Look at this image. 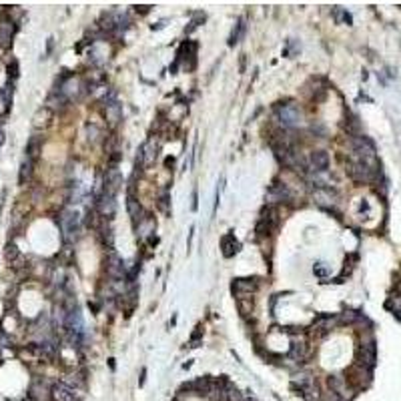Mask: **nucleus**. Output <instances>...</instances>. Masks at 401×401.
<instances>
[{
	"instance_id": "nucleus-23",
	"label": "nucleus",
	"mask_w": 401,
	"mask_h": 401,
	"mask_svg": "<svg viewBox=\"0 0 401 401\" xmlns=\"http://www.w3.org/2000/svg\"><path fill=\"white\" fill-rule=\"evenodd\" d=\"M38 150H40V139L33 137V139H30V143H28V146H26V159L35 161V157L38 155Z\"/></svg>"
},
{
	"instance_id": "nucleus-30",
	"label": "nucleus",
	"mask_w": 401,
	"mask_h": 401,
	"mask_svg": "<svg viewBox=\"0 0 401 401\" xmlns=\"http://www.w3.org/2000/svg\"><path fill=\"white\" fill-rule=\"evenodd\" d=\"M103 241H105L109 247H112V231H110V229H103Z\"/></svg>"
},
{
	"instance_id": "nucleus-36",
	"label": "nucleus",
	"mask_w": 401,
	"mask_h": 401,
	"mask_svg": "<svg viewBox=\"0 0 401 401\" xmlns=\"http://www.w3.org/2000/svg\"><path fill=\"white\" fill-rule=\"evenodd\" d=\"M247 401H255V399H253V397H251V399H247Z\"/></svg>"
},
{
	"instance_id": "nucleus-14",
	"label": "nucleus",
	"mask_w": 401,
	"mask_h": 401,
	"mask_svg": "<svg viewBox=\"0 0 401 401\" xmlns=\"http://www.w3.org/2000/svg\"><path fill=\"white\" fill-rule=\"evenodd\" d=\"M155 219L150 217V215H143L141 217V221L137 223V237H141V239H146V237H150L152 233H155Z\"/></svg>"
},
{
	"instance_id": "nucleus-25",
	"label": "nucleus",
	"mask_w": 401,
	"mask_h": 401,
	"mask_svg": "<svg viewBox=\"0 0 401 401\" xmlns=\"http://www.w3.org/2000/svg\"><path fill=\"white\" fill-rule=\"evenodd\" d=\"M4 257H6V261H8V263H14V261H18V259H20V251H18V247H16L14 243H8V245H6V249H4Z\"/></svg>"
},
{
	"instance_id": "nucleus-28",
	"label": "nucleus",
	"mask_w": 401,
	"mask_h": 401,
	"mask_svg": "<svg viewBox=\"0 0 401 401\" xmlns=\"http://www.w3.org/2000/svg\"><path fill=\"white\" fill-rule=\"evenodd\" d=\"M313 273H315L317 277H321V279H325V277L329 275V269L325 267V263H315V267H313Z\"/></svg>"
},
{
	"instance_id": "nucleus-16",
	"label": "nucleus",
	"mask_w": 401,
	"mask_h": 401,
	"mask_svg": "<svg viewBox=\"0 0 401 401\" xmlns=\"http://www.w3.org/2000/svg\"><path fill=\"white\" fill-rule=\"evenodd\" d=\"M359 363L361 367H371L375 363V347L373 343H367L359 349Z\"/></svg>"
},
{
	"instance_id": "nucleus-22",
	"label": "nucleus",
	"mask_w": 401,
	"mask_h": 401,
	"mask_svg": "<svg viewBox=\"0 0 401 401\" xmlns=\"http://www.w3.org/2000/svg\"><path fill=\"white\" fill-rule=\"evenodd\" d=\"M30 177H33V161H30V159H24V163L20 165V175H18L20 184H24Z\"/></svg>"
},
{
	"instance_id": "nucleus-29",
	"label": "nucleus",
	"mask_w": 401,
	"mask_h": 401,
	"mask_svg": "<svg viewBox=\"0 0 401 401\" xmlns=\"http://www.w3.org/2000/svg\"><path fill=\"white\" fill-rule=\"evenodd\" d=\"M159 209H161L165 215H169V213H171V209H169V195H167V193H163V195H161V199H159Z\"/></svg>"
},
{
	"instance_id": "nucleus-24",
	"label": "nucleus",
	"mask_w": 401,
	"mask_h": 401,
	"mask_svg": "<svg viewBox=\"0 0 401 401\" xmlns=\"http://www.w3.org/2000/svg\"><path fill=\"white\" fill-rule=\"evenodd\" d=\"M101 137H103V131L97 127V125H88L86 127V139H88V143H99L101 141Z\"/></svg>"
},
{
	"instance_id": "nucleus-3",
	"label": "nucleus",
	"mask_w": 401,
	"mask_h": 401,
	"mask_svg": "<svg viewBox=\"0 0 401 401\" xmlns=\"http://www.w3.org/2000/svg\"><path fill=\"white\" fill-rule=\"evenodd\" d=\"M60 227L65 231V237H76L78 233V213L76 211H65L63 217H60Z\"/></svg>"
},
{
	"instance_id": "nucleus-15",
	"label": "nucleus",
	"mask_w": 401,
	"mask_h": 401,
	"mask_svg": "<svg viewBox=\"0 0 401 401\" xmlns=\"http://www.w3.org/2000/svg\"><path fill=\"white\" fill-rule=\"evenodd\" d=\"M52 116H54L52 109H48V107L38 109V110L35 112V116H33V127H35V129H44V127H48L50 120H52Z\"/></svg>"
},
{
	"instance_id": "nucleus-5",
	"label": "nucleus",
	"mask_w": 401,
	"mask_h": 401,
	"mask_svg": "<svg viewBox=\"0 0 401 401\" xmlns=\"http://www.w3.org/2000/svg\"><path fill=\"white\" fill-rule=\"evenodd\" d=\"M293 199L291 191L287 189V184H273L267 191V203H289Z\"/></svg>"
},
{
	"instance_id": "nucleus-18",
	"label": "nucleus",
	"mask_w": 401,
	"mask_h": 401,
	"mask_svg": "<svg viewBox=\"0 0 401 401\" xmlns=\"http://www.w3.org/2000/svg\"><path fill=\"white\" fill-rule=\"evenodd\" d=\"M127 207H129V215H131V219L135 221V225L141 221V217H143V207H141V203L133 197V193L129 195V201H127Z\"/></svg>"
},
{
	"instance_id": "nucleus-13",
	"label": "nucleus",
	"mask_w": 401,
	"mask_h": 401,
	"mask_svg": "<svg viewBox=\"0 0 401 401\" xmlns=\"http://www.w3.org/2000/svg\"><path fill=\"white\" fill-rule=\"evenodd\" d=\"M239 249H241V245H239V241L235 239V235L233 233H227L223 239H221V251H223V257H233V255H237L239 253Z\"/></svg>"
},
{
	"instance_id": "nucleus-9",
	"label": "nucleus",
	"mask_w": 401,
	"mask_h": 401,
	"mask_svg": "<svg viewBox=\"0 0 401 401\" xmlns=\"http://www.w3.org/2000/svg\"><path fill=\"white\" fill-rule=\"evenodd\" d=\"M28 397L33 401H48L50 399V389L42 379H36L28 389Z\"/></svg>"
},
{
	"instance_id": "nucleus-20",
	"label": "nucleus",
	"mask_w": 401,
	"mask_h": 401,
	"mask_svg": "<svg viewBox=\"0 0 401 401\" xmlns=\"http://www.w3.org/2000/svg\"><path fill=\"white\" fill-rule=\"evenodd\" d=\"M333 317H329V315H321L315 323H313V327H311V331L313 333H319V335H323V333H327L331 327H333Z\"/></svg>"
},
{
	"instance_id": "nucleus-12",
	"label": "nucleus",
	"mask_w": 401,
	"mask_h": 401,
	"mask_svg": "<svg viewBox=\"0 0 401 401\" xmlns=\"http://www.w3.org/2000/svg\"><path fill=\"white\" fill-rule=\"evenodd\" d=\"M335 199H337V195H335L331 189H327V187L317 189V191L313 193V201H315L319 207H325V209H331V207L335 205Z\"/></svg>"
},
{
	"instance_id": "nucleus-32",
	"label": "nucleus",
	"mask_w": 401,
	"mask_h": 401,
	"mask_svg": "<svg viewBox=\"0 0 401 401\" xmlns=\"http://www.w3.org/2000/svg\"><path fill=\"white\" fill-rule=\"evenodd\" d=\"M335 16H337V18H341V20L347 22V24H351V16H349L347 12H343V10H339V8H337V10H335Z\"/></svg>"
},
{
	"instance_id": "nucleus-6",
	"label": "nucleus",
	"mask_w": 401,
	"mask_h": 401,
	"mask_svg": "<svg viewBox=\"0 0 401 401\" xmlns=\"http://www.w3.org/2000/svg\"><path fill=\"white\" fill-rule=\"evenodd\" d=\"M50 397L54 401H78V395L73 387H69L67 383H56L50 389Z\"/></svg>"
},
{
	"instance_id": "nucleus-34",
	"label": "nucleus",
	"mask_w": 401,
	"mask_h": 401,
	"mask_svg": "<svg viewBox=\"0 0 401 401\" xmlns=\"http://www.w3.org/2000/svg\"><path fill=\"white\" fill-rule=\"evenodd\" d=\"M195 209H197V191L193 193V211H195Z\"/></svg>"
},
{
	"instance_id": "nucleus-1",
	"label": "nucleus",
	"mask_w": 401,
	"mask_h": 401,
	"mask_svg": "<svg viewBox=\"0 0 401 401\" xmlns=\"http://www.w3.org/2000/svg\"><path fill=\"white\" fill-rule=\"evenodd\" d=\"M301 110L297 105H283L279 109V120H281V125L287 127V129H295L301 125Z\"/></svg>"
},
{
	"instance_id": "nucleus-4",
	"label": "nucleus",
	"mask_w": 401,
	"mask_h": 401,
	"mask_svg": "<svg viewBox=\"0 0 401 401\" xmlns=\"http://www.w3.org/2000/svg\"><path fill=\"white\" fill-rule=\"evenodd\" d=\"M257 279L253 277V279H235V283H233V293L237 295V299H245V297H249L251 293H255L257 291Z\"/></svg>"
},
{
	"instance_id": "nucleus-8",
	"label": "nucleus",
	"mask_w": 401,
	"mask_h": 401,
	"mask_svg": "<svg viewBox=\"0 0 401 401\" xmlns=\"http://www.w3.org/2000/svg\"><path fill=\"white\" fill-rule=\"evenodd\" d=\"M309 167L315 173H325L329 169V155L325 150H313L309 157Z\"/></svg>"
},
{
	"instance_id": "nucleus-17",
	"label": "nucleus",
	"mask_w": 401,
	"mask_h": 401,
	"mask_svg": "<svg viewBox=\"0 0 401 401\" xmlns=\"http://www.w3.org/2000/svg\"><path fill=\"white\" fill-rule=\"evenodd\" d=\"M105 107H107V109H105V114H107L109 122H110V125H116V122L122 118V107H120L116 101H110V103H107Z\"/></svg>"
},
{
	"instance_id": "nucleus-33",
	"label": "nucleus",
	"mask_w": 401,
	"mask_h": 401,
	"mask_svg": "<svg viewBox=\"0 0 401 401\" xmlns=\"http://www.w3.org/2000/svg\"><path fill=\"white\" fill-rule=\"evenodd\" d=\"M323 401H341V397H339L337 393H333V391H327L323 395Z\"/></svg>"
},
{
	"instance_id": "nucleus-35",
	"label": "nucleus",
	"mask_w": 401,
	"mask_h": 401,
	"mask_svg": "<svg viewBox=\"0 0 401 401\" xmlns=\"http://www.w3.org/2000/svg\"><path fill=\"white\" fill-rule=\"evenodd\" d=\"M2 143H4V133L0 131V145H2Z\"/></svg>"
},
{
	"instance_id": "nucleus-31",
	"label": "nucleus",
	"mask_w": 401,
	"mask_h": 401,
	"mask_svg": "<svg viewBox=\"0 0 401 401\" xmlns=\"http://www.w3.org/2000/svg\"><path fill=\"white\" fill-rule=\"evenodd\" d=\"M8 76H12V78L18 76V65H16V60H12V63L8 65Z\"/></svg>"
},
{
	"instance_id": "nucleus-27",
	"label": "nucleus",
	"mask_w": 401,
	"mask_h": 401,
	"mask_svg": "<svg viewBox=\"0 0 401 401\" xmlns=\"http://www.w3.org/2000/svg\"><path fill=\"white\" fill-rule=\"evenodd\" d=\"M243 33H245V22H243V20H239V22H237V26L233 28V33H231L229 44H231V46H233V44H237V42H239V38L243 36Z\"/></svg>"
},
{
	"instance_id": "nucleus-26",
	"label": "nucleus",
	"mask_w": 401,
	"mask_h": 401,
	"mask_svg": "<svg viewBox=\"0 0 401 401\" xmlns=\"http://www.w3.org/2000/svg\"><path fill=\"white\" fill-rule=\"evenodd\" d=\"M10 109V90H0V116L6 114Z\"/></svg>"
},
{
	"instance_id": "nucleus-7",
	"label": "nucleus",
	"mask_w": 401,
	"mask_h": 401,
	"mask_svg": "<svg viewBox=\"0 0 401 401\" xmlns=\"http://www.w3.org/2000/svg\"><path fill=\"white\" fill-rule=\"evenodd\" d=\"M107 275L110 277V279H122L127 273H125V265H122V259L118 257V255H110L109 259H107Z\"/></svg>"
},
{
	"instance_id": "nucleus-10",
	"label": "nucleus",
	"mask_w": 401,
	"mask_h": 401,
	"mask_svg": "<svg viewBox=\"0 0 401 401\" xmlns=\"http://www.w3.org/2000/svg\"><path fill=\"white\" fill-rule=\"evenodd\" d=\"M157 150H159V146H155V143L152 141H146L143 146H141V150H139V157H137V161H141L143 165H152L155 163V159H157Z\"/></svg>"
},
{
	"instance_id": "nucleus-19",
	"label": "nucleus",
	"mask_w": 401,
	"mask_h": 401,
	"mask_svg": "<svg viewBox=\"0 0 401 401\" xmlns=\"http://www.w3.org/2000/svg\"><path fill=\"white\" fill-rule=\"evenodd\" d=\"M12 36H14L12 22H4L2 26H0V44H2L4 48H8L12 44Z\"/></svg>"
},
{
	"instance_id": "nucleus-11",
	"label": "nucleus",
	"mask_w": 401,
	"mask_h": 401,
	"mask_svg": "<svg viewBox=\"0 0 401 401\" xmlns=\"http://www.w3.org/2000/svg\"><path fill=\"white\" fill-rule=\"evenodd\" d=\"M122 184V175L116 171V169H110L105 177V193H110V195H116V191L120 189Z\"/></svg>"
},
{
	"instance_id": "nucleus-2",
	"label": "nucleus",
	"mask_w": 401,
	"mask_h": 401,
	"mask_svg": "<svg viewBox=\"0 0 401 401\" xmlns=\"http://www.w3.org/2000/svg\"><path fill=\"white\" fill-rule=\"evenodd\" d=\"M95 209L99 211V215H101L103 219H112V217H114V213H116V201H114V195L103 191V195L99 197Z\"/></svg>"
},
{
	"instance_id": "nucleus-21",
	"label": "nucleus",
	"mask_w": 401,
	"mask_h": 401,
	"mask_svg": "<svg viewBox=\"0 0 401 401\" xmlns=\"http://www.w3.org/2000/svg\"><path fill=\"white\" fill-rule=\"evenodd\" d=\"M305 357H307V345L299 343V341H293V345H291V359H295L297 363H303Z\"/></svg>"
}]
</instances>
